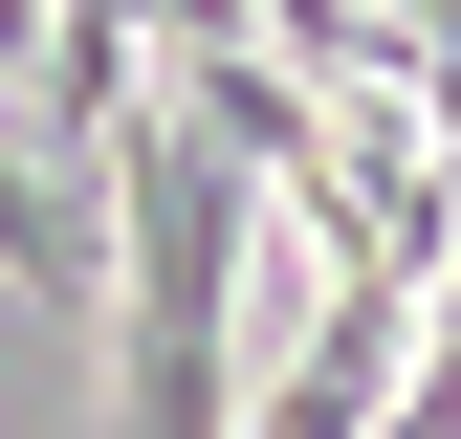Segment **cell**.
<instances>
[{
  "label": "cell",
  "instance_id": "1",
  "mask_svg": "<svg viewBox=\"0 0 461 439\" xmlns=\"http://www.w3.org/2000/svg\"><path fill=\"white\" fill-rule=\"evenodd\" d=\"M242 220H264L242 154L198 110H132V154H110V242H132V286H110V439H264V396H242Z\"/></svg>",
  "mask_w": 461,
  "mask_h": 439
}]
</instances>
